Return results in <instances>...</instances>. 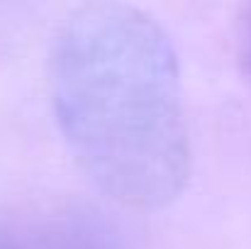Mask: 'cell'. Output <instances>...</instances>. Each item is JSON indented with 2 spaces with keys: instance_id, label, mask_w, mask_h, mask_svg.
I'll use <instances>...</instances> for the list:
<instances>
[{
  "instance_id": "cell-2",
  "label": "cell",
  "mask_w": 251,
  "mask_h": 249,
  "mask_svg": "<svg viewBox=\"0 0 251 249\" xmlns=\"http://www.w3.org/2000/svg\"><path fill=\"white\" fill-rule=\"evenodd\" d=\"M239 56L251 74V7H247L244 17H242V27H239Z\"/></svg>"
},
{
  "instance_id": "cell-1",
  "label": "cell",
  "mask_w": 251,
  "mask_h": 249,
  "mask_svg": "<svg viewBox=\"0 0 251 249\" xmlns=\"http://www.w3.org/2000/svg\"><path fill=\"white\" fill-rule=\"evenodd\" d=\"M59 130L83 173L112 200L154 210L190 176L176 52L142 10L90 2L59 27L49 56Z\"/></svg>"
},
{
  "instance_id": "cell-3",
  "label": "cell",
  "mask_w": 251,
  "mask_h": 249,
  "mask_svg": "<svg viewBox=\"0 0 251 249\" xmlns=\"http://www.w3.org/2000/svg\"><path fill=\"white\" fill-rule=\"evenodd\" d=\"M0 249H34V247H29L25 240H20L17 235H12V232L0 227Z\"/></svg>"
}]
</instances>
